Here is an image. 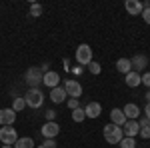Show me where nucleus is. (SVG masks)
Segmentation results:
<instances>
[{"label": "nucleus", "instance_id": "obj_1", "mask_svg": "<svg viewBox=\"0 0 150 148\" xmlns=\"http://www.w3.org/2000/svg\"><path fill=\"white\" fill-rule=\"evenodd\" d=\"M104 134V140L108 142V144H118L122 138H124V132H122V128L116 124H106L102 130Z\"/></svg>", "mask_w": 150, "mask_h": 148}, {"label": "nucleus", "instance_id": "obj_2", "mask_svg": "<svg viewBox=\"0 0 150 148\" xmlns=\"http://www.w3.org/2000/svg\"><path fill=\"white\" fill-rule=\"evenodd\" d=\"M24 100H26V106H30V108H40L44 104V94L40 88H30L26 92Z\"/></svg>", "mask_w": 150, "mask_h": 148}, {"label": "nucleus", "instance_id": "obj_3", "mask_svg": "<svg viewBox=\"0 0 150 148\" xmlns=\"http://www.w3.org/2000/svg\"><path fill=\"white\" fill-rule=\"evenodd\" d=\"M42 76H44V72L34 66V68H28L26 70V74H24V80H26V84L30 86V88H38L40 84H42Z\"/></svg>", "mask_w": 150, "mask_h": 148}, {"label": "nucleus", "instance_id": "obj_4", "mask_svg": "<svg viewBox=\"0 0 150 148\" xmlns=\"http://www.w3.org/2000/svg\"><path fill=\"white\" fill-rule=\"evenodd\" d=\"M18 140V134H16V128L12 126H2L0 128V142L2 144H8V146H14Z\"/></svg>", "mask_w": 150, "mask_h": 148}, {"label": "nucleus", "instance_id": "obj_5", "mask_svg": "<svg viewBox=\"0 0 150 148\" xmlns=\"http://www.w3.org/2000/svg\"><path fill=\"white\" fill-rule=\"evenodd\" d=\"M76 62L78 64H86V66L92 62V48L88 44H80L76 48Z\"/></svg>", "mask_w": 150, "mask_h": 148}, {"label": "nucleus", "instance_id": "obj_6", "mask_svg": "<svg viewBox=\"0 0 150 148\" xmlns=\"http://www.w3.org/2000/svg\"><path fill=\"white\" fill-rule=\"evenodd\" d=\"M64 92L70 98H80L82 96V86L78 80H66L64 82Z\"/></svg>", "mask_w": 150, "mask_h": 148}, {"label": "nucleus", "instance_id": "obj_7", "mask_svg": "<svg viewBox=\"0 0 150 148\" xmlns=\"http://www.w3.org/2000/svg\"><path fill=\"white\" fill-rule=\"evenodd\" d=\"M40 132H42V136L46 138V140H54V138L58 136V132H60V126L56 124V122H46V124L40 128Z\"/></svg>", "mask_w": 150, "mask_h": 148}, {"label": "nucleus", "instance_id": "obj_8", "mask_svg": "<svg viewBox=\"0 0 150 148\" xmlns=\"http://www.w3.org/2000/svg\"><path fill=\"white\" fill-rule=\"evenodd\" d=\"M16 122V112L12 108H2L0 110V124L2 126H12Z\"/></svg>", "mask_w": 150, "mask_h": 148}, {"label": "nucleus", "instance_id": "obj_9", "mask_svg": "<svg viewBox=\"0 0 150 148\" xmlns=\"http://www.w3.org/2000/svg\"><path fill=\"white\" fill-rule=\"evenodd\" d=\"M42 84H44V86H48L50 90H52V88H56L58 84H60V74H58V72H54V70L46 72V74L42 76Z\"/></svg>", "mask_w": 150, "mask_h": 148}, {"label": "nucleus", "instance_id": "obj_10", "mask_svg": "<svg viewBox=\"0 0 150 148\" xmlns=\"http://www.w3.org/2000/svg\"><path fill=\"white\" fill-rule=\"evenodd\" d=\"M124 8H126V12L132 14V16H140L142 10H144V6H142L140 0H126V2H124Z\"/></svg>", "mask_w": 150, "mask_h": 148}, {"label": "nucleus", "instance_id": "obj_11", "mask_svg": "<svg viewBox=\"0 0 150 148\" xmlns=\"http://www.w3.org/2000/svg\"><path fill=\"white\" fill-rule=\"evenodd\" d=\"M130 64H132V70L140 74L142 70H144L146 66H148V58L144 56V54H136L134 58H130Z\"/></svg>", "mask_w": 150, "mask_h": 148}, {"label": "nucleus", "instance_id": "obj_12", "mask_svg": "<svg viewBox=\"0 0 150 148\" xmlns=\"http://www.w3.org/2000/svg\"><path fill=\"white\" fill-rule=\"evenodd\" d=\"M122 132H124V136L134 138V136L140 132L138 122H136V120H126V122H124V126H122Z\"/></svg>", "mask_w": 150, "mask_h": 148}, {"label": "nucleus", "instance_id": "obj_13", "mask_svg": "<svg viewBox=\"0 0 150 148\" xmlns=\"http://www.w3.org/2000/svg\"><path fill=\"white\" fill-rule=\"evenodd\" d=\"M122 112H124V116H126V120H136L140 116V106L134 102H128L124 108H122Z\"/></svg>", "mask_w": 150, "mask_h": 148}, {"label": "nucleus", "instance_id": "obj_14", "mask_svg": "<svg viewBox=\"0 0 150 148\" xmlns=\"http://www.w3.org/2000/svg\"><path fill=\"white\" fill-rule=\"evenodd\" d=\"M124 122H126V116L122 112V108H112V110H110V124H116V126L122 128Z\"/></svg>", "mask_w": 150, "mask_h": 148}, {"label": "nucleus", "instance_id": "obj_15", "mask_svg": "<svg viewBox=\"0 0 150 148\" xmlns=\"http://www.w3.org/2000/svg\"><path fill=\"white\" fill-rule=\"evenodd\" d=\"M102 112V106L98 102H88L84 106V114H86V118H98Z\"/></svg>", "mask_w": 150, "mask_h": 148}, {"label": "nucleus", "instance_id": "obj_16", "mask_svg": "<svg viewBox=\"0 0 150 148\" xmlns=\"http://www.w3.org/2000/svg\"><path fill=\"white\" fill-rule=\"evenodd\" d=\"M64 98H66L64 86H56V88L50 90V100H52L54 104H62V102H64Z\"/></svg>", "mask_w": 150, "mask_h": 148}, {"label": "nucleus", "instance_id": "obj_17", "mask_svg": "<svg viewBox=\"0 0 150 148\" xmlns=\"http://www.w3.org/2000/svg\"><path fill=\"white\" fill-rule=\"evenodd\" d=\"M116 70H118V72H122V74H128V72H132L130 58H118V60H116Z\"/></svg>", "mask_w": 150, "mask_h": 148}, {"label": "nucleus", "instance_id": "obj_18", "mask_svg": "<svg viewBox=\"0 0 150 148\" xmlns=\"http://www.w3.org/2000/svg\"><path fill=\"white\" fill-rule=\"evenodd\" d=\"M124 82H126V86H130V88H136V86H140V74L132 70V72H128V74H126Z\"/></svg>", "mask_w": 150, "mask_h": 148}, {"label": "nucleus", "instance_id": "obj_19", "mask_svg": "<svg viewBox=\"0 0 150 148\" xmlns=\"http://www.w3.org/2000/svg\"><path fill=\"white\" fill-rule=\"evenodd\" d=\"M14 112H20V110H24L26 108V100H24V96H16L14 100H12V106H10Z\"/></svg>", "mask_w": 150, "mask_h": 148}, {"label": "nucleus", "instance_id": "obj_20", "mask_svg": "<svg viewBox=\"0 0 150 148\" xmlns=\"http://www.w3.org/2000/svg\"><path fill=\"white\" fill-rule=\"evenodd\" d=\"M14 148H34V142H32V138L22 136V138H18V140H16Z\"/></svg>", "mask_w": 150, "mask_h": 148}, {"label": "nucleus", "instance_id": "obj_21", "mask_svg": "<svg viewBox=\"0 0 150 148\" xmlns=\"http://www.w3.org/2000/svg\"><path fill=\"white\" fill-rule=\"evenodd\" d=\"M84 118H86L84 108H76V110H72V120H74V122H82Z\"/></svg>", "mask_w": 150, "mask_h": 148}, {"label": "nucleus", "instance_id": "obj_22", "mask_svg": "<svg viewBox=\"0 0 150 148\" xmlns=\"http://www.w3.org/2000/svg\"><path fill=\"white\" fill-rule=\"evenodd\" d=\"M30 16L32 18H38V16H42V6L40 4H30Z\"/></svg>", "mask_w": 150, "mask_h": 148}, {"label": "nucleus", "instance_id": "obj_23", "mask_svg": "<svg viewBox=\"0 0 150 148\" xmlns=\"http://www.w3.org/2000/svg\"><path fill=\"white\" fill-rule=\"evenodd\" d=\"M118 144H120L122 148H134V146H136L134 138H128V136H124L122 140H120V142H118Z\"/></svg>", "mask_w": 150, "mask_h": 148}, {"label": "nucleus", "instance_id": "obj_24", "mask_svg": "<svg viewBox=\"0 0 150 148\" xmlns=\"http://www.w3.org/2000/svg\"><path fill=\"white\" fill-rule=\"evenodd\" d=\"M88 70H90V72H92L94 76H96V74H100V72H102V66H100V64H98V62H90V64H88Z\"/></svg>", "mask_w": 150, "mask_h": 148}, {"label": "nucleus", "instance_id": "obj_25", "mask_svg": "<svg viewBox=\"0 0 150 148\" xmlns=\"http://www.w3.org/2000/svg\"><path fill=\"white\" fill-rule=\"evenodd\" d=\"M138 134L144 138V140H146V138H150V124L148 126H140V132H138Z\"/></svg>", "mask_w": 150, "mask_h": 148}, {"label": "nucleus", "instance_id": "obj_26", "mask_svg": "<svg viewBox=\"0 0 150 148\" xmlns=\"http://www.w3.org/2000/svg\"><path fill=\"white\" fill-rule=\"evenodd\" d=\"M140 84H144V86H148V88H150V72L140 74Z\"/></svg>", "mask_w": 150, "mask_h": 148}, {"label": "nucleus", "instance_id": "obj_27", "mask_svg": "<svg viewBox=\"0 0 150 148\" xmlns=\"http://www.w3.org/2000/svg\"><path fill=\"white\" fill-rule=\"evenodd\" d=\"M38 148H56V140H52V138L50 140H44Z\"/></svg>", "mask_w": 150, "mask_h": 148}, {"label": "nucleus", "instance_id": "obj_28", "mask_svg": "<svg viewBox=\"0 0 150 148\" xmlns=\"http://www.w3.org/2000/svg\"><path fill=\"white\" fill-rule=\"evenodd\" d=\"M68 108H70V110H76V108H80V102H78V98H70V100H68Z\"/></svg>", "mask_w": 150, "mask_h": 148}, {"label": "nucleus", "instance_id": "obj_29", "mask_svg": "<svg viewBox=\"0 0 150 148\" xmlns=\"http://www.w3.org/2000/svg\"><path fill=\"white\" fill-rule=\"evenodd\" d=\"M44 116H46V122H54V118H56V110H46Z\"/></svg>", "mask_w": 150, "mask_h": 148}, {"label": "nucleus", "instance_id": "obj_30", "mask_svg": "<svg viewBox=\"0 0 150 148\" xmlns=\"http://www.w3.org/2000/svg\"><path fill=\"white\" fill-rule=\"evenodd\" d=\"M140 16H142V18H144V22H146V24H150V8H144V10H142V14H140Z\"/></svg>", "mask_w": 150, "mask_h": 148}, {"label": "nucleus", "instance_id": "obj_31", "mask_svg": "<svg viewBox=\"0 0 150 148\" xmlns=\"http://www.w3.org/2000/svg\"><path fill=\"white\" fill-rule=\"evenodd\" d=\"M144 116H146V118L150 120V102L146 104V106H144Z\"/></svg>", "mask_w": 150, "mask_h": 148}, {"label": "nucleus", "instance_id": "obj_32", "mask_svg": "<svg viewBox=\"0 0 150 148\" xmlns=\"http://www.w3.org/2000/svg\"><path fill=\"white\" fill-rule=\"evenodd\" d=\"M142 6H144V8H150V0H148V2H144Z\"/></svg>", "mask_w": 150, "mask_h": 148}, {"label": "nucleus", "instance_id": "obj_33", "mask_svg": "<svg viewBox=\"0 0 150 148\" xmlns=\"http://www.w3.org/2000/svg\"><path fill=\"white\" fill-rule=\"evenodd\" d=\"M144 96H146V100H148V102H150V92H146V94H144Z\"/></svg>", "mask_w": 150, "mask_h": 148}, {"label": "nucleus", "instance_id": "obj_34", "mask_svg": "<svg viewBox=\"0 0 150 148\" xmlns=\"http://www.w3.org/2000/svg\"><path fill=\"white\" fill-rule=\"evenodd\" d=\"M2 148H14V146H8V144H4V146H2Z\"/></svg>", "mask_w": 150, "mask_h": 148}]
</instances>
